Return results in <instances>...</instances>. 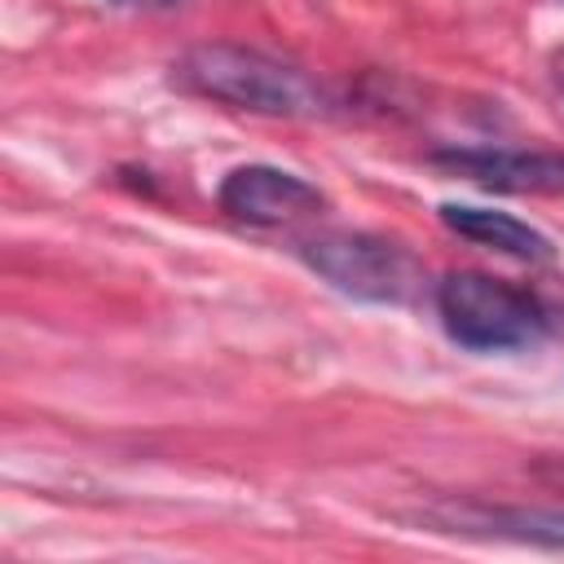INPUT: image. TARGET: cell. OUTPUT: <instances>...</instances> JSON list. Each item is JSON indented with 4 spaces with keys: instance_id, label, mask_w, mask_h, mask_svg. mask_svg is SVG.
Returning <instances> with one entry per match:
<instances>
[{
    "instance_id": "1",
    "label": "cell",
    "mask_w": 564,
    "mask_h": 564,
    "mask_svg": "<svg viewBox=\"0 0 564 564\" xmlns=\"http://www.w3.org/2000/svg\"><path fill=\"white\" fill-rule=\"evenodd\" d=\"M172 84L234 106V110H251V115H273V119H313L326 115V93L291 62L269 57L260 48L247 44H194L172 62Z\"/></svg>"
},
{
    "instance_id": "2",
    "label": "cell",
    "mask_w": 564,
    "mask_h": 564,
    "mask_svg": "<svg viewBox=\"0 0 564 564\" xmlns=\"http://www.w3.org/2000/svg\"><path fill=\"white\" fill-rule=\"evenodd\" d=\"M436 308L449 339L471 352H511L538 344L546 330V313L529 291L476 269L449 273L436 286Z\"/></svg>"
},
{
    "instance_id": "3",
    "label": "cell",
    "mask_w": 564,
    "mask_h": 564,
    "mask_svg": "<svg viewBox=\"0 0 564 564\" xmlns=\"http://www.w3.org/2000/svg\"><path fill=\"white\" fill-rule=\"evenodd\" d=\"M300 260L335 291L366 304H405L423 282L419 260L401 242L361 229H330L300 238Z\"/></svg>"
},
{
    "instance_id": "4",
    "label": "cell",
    "mask_w": 564,
    "mask_h": 564,
    "mask_svg": "<svg viewBox=\"0 0 564 564\" xmlns=\"http://www.w3.org/2000/svg\"><path fill=\"white\" fill-rule=\"evenodd\" d=\"M216 198H220V212H229L234 220H247V225H291V220L317 216L326 207V194L313 181L269 167V163L234 167L220 181Z\"/></svg>"
},
{
    "instance_id": "5",
    "label": "cell",
    "mask_w": 564,
    "mask_h": 564,
    "mask_svg": "<svg viewBox=\"0 0 564 564\" xmlns=\"http://www.w3.org/2000/svg\"><path fill=\"white\" fill-rule=\"evenodd\" d=\"M432 163L507 194H564V154H546V150L458 145V150H436Z\"/></svg>"
},
{
    "instance_id": "6",
    "label": "cell",
    "mask_w": 564,
    "mask_h": 564,
    "mask_svg": "<svg viewBox=\"0 0 564 564\" xmlns=\"http://www.w3.org/2000/svg\"><path fill=\"white\" fill-rule=\"evenodd\" d=\"M449 533L467 538H507V542H529L542 551L564 555V511H542V507H480V502H449L432 511Z\"/></svg>"
},
{
    "instance_id": "7",
    "label": "cell",
    "mask_w": 564,
    "mask_h": 564,
    "mask_svg": "<svg viewBox=\"0 0 564 564\" xmlns=\"http://www.w3.org/2000/svg\"><path fill=\"white\" fill-rule=\"evenodd\" d=\"M441 225L454 229L458 238L467 242H480L498 256H516V260H529V264H546L555 260V247L542 229L507 216V212H494V207H471V203H441Z\"/></svg>"
},
{
    "instance_id": "8",
    "label": "cell",
    "mask_w": 564,
    "mask_h": 564,
    "mask_svg": "<svg viewBox=\"0 0 564 564\" xmlns=\"http://www.w3.org/2000/svg\"><path fill=\"white\" fill-rule=\"evenodd\" d=\"M154 4H176V0H154Z\"/></svg>"
},
{
    "instance_id": "9",
    "label": "cell",
    "mask_w": 564,
    "mask_h": 564,
    "mask_svg": "<svg viewBox=\"0 0 564 564\" xmlns=\"http://www.w3.org/2000/svg\"><path fill=\"white\" fill-rule=\"evenodd\" d=\"M119 4H123V0H119Z\"/></svg>"
}]
</instances>
